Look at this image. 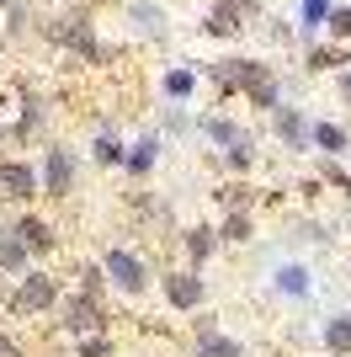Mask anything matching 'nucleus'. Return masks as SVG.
Listing matches in <instances>:
<instances>
[{
    "label": "nucleus",
    "mask_w": 351,
    "mask_h": 357,
    "mask_svg": "<svg viewBox=\"0 0 351 357\" xmlns=\"http://www.w3.org/2000/svg\"><path fill=\"white\" fill-rule=\"evenodd\" d=\"M250 16H261V6H256V0H213V11H208V32L234 38V32L245 27Z\"/></svg>",
    "instance_id": "1"
},
{
    "label": "nucleus",
    "mask_w": 351,
    "mask_h": 357,
    "mask_svg": "<svg viewBox=\"0 0 351 357\" xmlns=\"http://www.w3.org/2000/svg\"><path fill=\"white\" fill-rule=\"evenodd\" d=\"M48 298H54V283H48V278H32V283L16 294V310H43Z\"/></svg>",
    "instance_id": "2"
},
{
    "label": "nucleus",
    "mask_w": 351,
    "mask_h": 357,
    "mask_svg": "<svg viewBox=\"0 0 351 357\" xmlns=\"http://www.w3.org/2000/svg\"><path fill=\"white\" fill-rule=\"evenodd\" d=\"M107 267L117 272V283H123V288H139V283H144L139 261H133V256H123V251H112V261H107Z\"/></svg>",
    "instance_id": "3"
},
{
    "label": "nucleus",
    "mask_w": 351,
    "mask_h": 357,
    "mask_svg": "<svg viewBox=\"0 0 351 357\" xmlns=\"http://www.w3.org/2000/svg\"><path fill=\"white\" fill-rule=\"evenodd\" d=\"M0 181H6V192H11V197H32V171H27V165H6Z\"/></svg>",
    "instance_id": "4"
},
{
    "label": "nucleus",
    "mask_w": 351,
    "mask_h": 357,
    "mask_svg": "<svg viewBox=\"0 0 351 357\" xmlns=\"http://www.w3.org/2000/svg\"><path fill=\"white\" fill-rule=\"evenodd\" d=\"M48 187H54V192H70V155H64V149L48 155Z\"/></svg>",
    "instance_id": "5"
},
{
    "label": "nucleus",
    "mask_w": 351,
    "mask_h": 357,
    "mask_svg": "<svg viewBox=\"0 0 351 357\" xmlns=\"http://www.w3.org/2000/svg\"><path fill=\"white\" fill-rule=\"evenodd\" d=\"M298 16H304V32H320L325 22H330V0H304Z\"/></svg>",
    "instance_id": "6"
},
{
    "label": "nucleus",
    "mask_w": 351,
    "mask_h": 357,
    "mask_svg": "<svg viewBox=\"0 0 351 357\" xmlns=\"http://www.w3.org/2000/svg\"><path fill=\"white\" fill-rule=\"evenodd\" d=\"M171 298L187 310V304H197V298H203V283H197V278H171Z\"/></svg>",
    "instance_id": "7"
},
{
    "label": "nucleus",
    "mask_w": 351,
    "mask_h": 357,
    "mask_svg": "<svg viewBox=\"0 0 351 357\" xmlns=\"http://www.w3.org/2000/svg\"><path fill=\"white\" fill-rule=\"evenodd\" d=\"M70 326L75 331H91V326H96V304H91V298H75V304H70Z\"/></svg>",
    "instance_id": "8"
},
{
    "label": "nucleus",
    "mask_w": 351,
    "mask_h": 357,
    "mask_svg": "<svg viewBox=\"0 0 351 357\" xmlns=\"http://www.w3.org/2000/svg\"><path fill=\"white\" fill-rule=\"evenodd\" d=\"M325 27L336 32V38H351V6H330V22Z\"/></svg>",
    "instance_id": "9"
},
{
    "label": "nucleus",
    "mask_w": 351,
    "mask_h": 357,
    "mask_svg": "<svg viewBox=\"0 0 351 357\" xmlns=\"http://www.w3.org/2000/svg\"><path fill=\"white\" fill-rule=\"evenodd\" d=\"M133 22H139L144 32H160V22H165V16L155 11V6H144V0H139V6H133Z\"/></svg>",
    "instance_id": "10"
},
{
    "label": "nucleus",
    "mask_w": 351,
    "mask_h": 357,
    "mask_svg": "<svg viewBox=\"0 0 351 357\" xmlns=\"http://www.w3.org/2000/svg\"><path fill=\"white\" fill-rule=\"evenodd\" d=\"M22 245H48V229L38 219H27V224H22Z\"/></svg>",
    "instance_id": "11"
},
{
    "label": "nucleus",
    "mask_w": 351,
    "mask_h": 357,
    "mask_svg": "<svg viewBox=\"0 0 351 357\" xmlns=\"http://www.w3.org/2000/svg\"><path fill=\"white\" fill-rule=\"evenodd\" d=\"M165 91H171V96H187V91H192V75L187 70H171V75H165Z\"/></svg>",
    "instance_id": "12"
},
{
    "label": "nucleus",
    "mask_w": 351,
    "mask_h": 357,
    "mask_svg": "<svg viewBox=\"0 0 351 357\" xmlns=\"http://www.w3.org/2000/svg\"><path fill=\"white\" fill-rule=\"evenodd\" d=\"M314 139H320L325 149H341V144H346V134H341V128H330V123H325V128H314Z\"/></svg>",
    "instance_id": "13"
},
{
    "label": "nucleus",
    "mask_w": 351,
    "mask_h": 357,
    "mask_svg": "<svg viewBox=\"0 0 351 357\" xmlns=\"http://www.w3.org/2000/svg\"><path fill=\"white\" fill-rule=\"evenodd\" d=\"M330 347H341V352H351V320H341V326H330Z\"/></svg>",
    "instance_id": "14"
},
{
    "label": "nucleus",
    "mask_w": 351,
    "mask_h": 357,
    "mask_svg": "<svg viewBox=\"0 0 351 357\" xmlns=\"http://www.w3.org/2000/svg\"><path fill=\"white\" fill-rule=\"evenodd\" d=\"M203 357H240V347H229V342H208Z\"/></svg>",
    "instance_id": "15"
},
{
    "label": "nucleus",
    "mask_w": 351,
    "mask_h": 357,
    "mask_svg": "<svg viewBox=\"0 0 351 357\" xmlns=\"http://www.w3.org/2000/svg\"><path fill=\"white\" fill-rule=\"evenodd\" d=\"M282 134L298 139V134H304V118H298V112H282Z\"/></svg>",
    "instance_id": "16"
},
{
    "label": "nucleus",
    "mask_w": 351,
    "mask_h": 357,
    "mask_svg": "<svg viewBox=\"0 0 351 357\" xmlns=\"http://www.w3.org/2000/svg\"><path fill=\"white\" fill-rule=\"evenodd\" d=\"M0 261H6V267H16V261H22V245H11V240H0Z\"/></svg>",
    "instance_id": "17"
},
{
    "label": "nucleus",
    "mask_w": 351,
    "mask_h": 357,
    "mask_svg": "<svg viewBox=\"0 0 351 357\" xmlns=\"http://www.w3.org/2000/svg\"><path fill=\"white\" fill-rule=\"evenodd\" d=\"M0 6H11V16H22V6H27V0H0Z\"/></svg>",
    "instance_id": "18"
},
{
    "label": "nucleus",
    "mask_w": 351,
    "mask_h": 357,
    "mask_svg": "<svg viewBox=\"0 0 351 357\" xmlns=\"http://www.w3.org/2000/svg\"><path fill=\"white\" fill-rule=\"evenodd\" d=\"M0 357H16V352H11V347H6V342H0Z\"/></svg>",
    "instance_id": "19"
},
{
    "label": "nucleus",
    "mask_w": 351,
    "mask_h": 357,
    "mask_svg": "<svg viewBox=\"0 0 351 357\" xmlns=\"http://www.w3.org/2000/svg\"><path fill=\"white\" fill-rule=\"evenodd\" d=\"M341 86H346V91H351V75H346V80H341Z\"/></svg>",
    "instance_id": "20"
}]
</instances>
